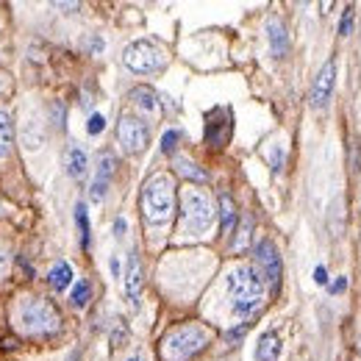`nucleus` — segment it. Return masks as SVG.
Returning <instances> with one entry per match:
<instances>
[{
    "label": "nucleus",
    "instance_id": "obj_20",
    "mask_svg": "<svg viewBox=\"0 0 361 361\" xmlns=\"http://www.w3.org/2000/svg\"><path fill=\"white\" fill-rule=\"evenodd\" d=\"M176 167H178L180 176H186L189 180H197V183H203V180H206V173H203L195 161H189V159H183V156L176 159Z\"/></svg>",
    "mask_w": 361,
    "mask_h": 361
},
{
    "label": "nucleus",
    "instance_id": "obj_2",
    "mask_svg": "<svg viewBox=\"0 0 361 361\" xmlns=\"http://www.w3.org/2000/svg\"><path fill=\"white\" fill-rule=\"evenodd\" d=\"M142 214L150 226H161L176 212V183L173 176L159 173L142 186Z\"/></svg>",
    "mask_w": 361,
    "mask_h": 361
},
{
    "label": "nucleus",
    "instance_id": "obj_32",
    "mask_svg": "<svg viewBox=\"0 0 361 361\" xmlns=\"http://www.w3.org/2000/svg\"><path fill=\"white\" fill-rule=\"evenodd\" d=\"M123 231H126V220H117V223H114V233L123 236Z\"/></svg>",
    "mask_w": 361,
    "mask_h": 361
},
{
    "label": "nucleus",
    "instance_id": "obj_27",
    "mask_svg": "<svg viewBox=\"0 0 361 361\" xmlns=\"http://www.w3.org/2000/svg\"><path fill=\"white\" fill-rule=\"evenodd\" d=\"M178 139H180V131H167V134H164V139H161V150H164V153H173Z\"/></svg>",
    "mask_w": 361,
    "mask_h": 361
},
{
    "label": "nucleus",
    "instance_id": "obj_23",
    "mask_svg": "<svg viewBox=\"0 0 361 361\" xmlns=\"http://www.w3.org/2000/svg\"><path fill=\"white\" fill-rule=\"evenodd\" d=\"M23 142H25V147H28V150H31V147H34V150H37V147H42V142H45V139H42V134L37 131V123H28V126H25V131H23Z\"/></svg>",
    "mask_w": 361,
    "mask_h": 361
},
{
    "label": "nucleus",
    "instance_id": "obj_15",
    "mask_svg": "<svg viewBox=\"0 0 361 361\" xmlns=\"http://www.w3.org/2000/svg\"><path fill=\"white\" fill-rule=\"evenodd\" d=\"M131 100H134L136 109H142L145 114H150V117H156L159 114V94L150 90V87H134L131 90Z\"/></svg>",
    "mask_w": 361,
    "mask_h": 361
},
{
    "label": "nucleus",
    "instance_id": "obj_8",
    "mask_svg": "<svg viewBox=\"0 0 361 361\" xmlns=\"http://www.w3.org/2000/svg\"><path fill=\"white\" fill-rule=\"evenodd\" d=\"M256 264H259L262 278L275 289L278 281H281V253H278V247L272 245L270 239H262L256 245Z\"/></svg>",
    "mask_w": 361,
    "mask_h": 361
},
{
    "label": "nucleus",
    "instance_id": "obj_26",
    "mask_svg": "<svg viewBox=\"0 0 361 361\" xmlns=\"http://www.w3.org/2000/svg\"><path fill=\"white\" fill-rule=\"evenodd\" d=\"M267 156H270L272 170H275V173H281V167H283V147H281V145H275Z\"/></svg>",
    "mask_w": 361,
    "mask_h": 361
},
{
    "label": "nucleus",
    "instance_id": "obj_7",
    "mask_svg": "<svg viewBox=\"0 0 361 361\" xmlns=\"http://www.w3.org/2000/svg\"><path fill=\"white\" fill-rule=\"evenodd\" d=\"M117 142H120V147H123L126 153H131V156L142 153V150L147 147V142H150V128H147V123H142L134 114H123L120 123H117Z\"/></svg>",
    "mask_w": 361,
    "mask_h": 361
},
{
    "label": "nucleus",
    "instance_id": "obj_9",
    "mask_svg": "<svg viewBox=\"0 0 361 361\" xmlns=\"http://www.w3.org/2000/svg\"><path fill=\"white\" fill-rule=\"evenodd\" d=\"M334 81H336V64L334 61H325L317 73L314 84H312V92H309V103L312 109H322L331 94H334Z\"/></svg>",
    "mask_w": 361,
    "mask_h": 361
},
{
    "label": "nucleus",
    "instance_id": "obj_31",
    "mask_svg": "<svg viewBox=\"0 0 361 361\" xmlns=\"http://www.w3.org/2000/svg\"><path fill=\"white\" fill-rule=\"evenodd\" d=\"M345 289V278H339V281H334V286H331V292H342Z\"/></svg>",
    "mask_w": 361,
    "mask_h": 361
},
{
    "label": "nucleus",
    "instance_id": "obj_29",
    "mask_svg": "<svg viewBox=\"0 0 361 361\" xmlns=\"http://www.w3.org/2000/svg\"><path fill=\"white\" fill-rule=\"evenodd\" d=\"M314 281H317V283H328V278H325V267H317V270H314Z\"/></svg>",
    "mask_w": 361,
    "mask_h": 361
},
{
    "label": "nucleus",
    "instance_id": "obj_19",
    "mask_svg": "<svg viewBox=\"0 0 361 361\" xmlns=\"http://www.w3.org/2000/svg\"><path fill=\"white\" fill-rule=\"evenodd\" d=\"M11 142H14V126H11V117L0 111V159L11 150Z\"/></svg>",
    "mask_w": 361,
    "mask_h": 361
},
{
    "label": "nucleus",
    "instance_id": "obj_22",
    "mask_svg": "<svg viewBox=\"0 0 361 361\" xmlns=\"http://www.w3.org/2000/svg\"><path fill=\"white\" fill-rule=\"evenodd\" d=\"M90 298H92V286L87 283V281H78L75 283V289H73V306H87L90 303Z\"/></svg>",
    "mask_w": 361,
    "mask_h": 361
},
{
    "label": "nucleus",
    "instance_id": "obj_25",
    "mask_svg": "<svg viewBox=\"0 0 361 361\" xmlns=\"http://www.w3.org/2000/svg\"><path fill=\"white\" fill-rule=\"evenodd\" d=\"M350 28H353V8L348 6V8L342 11V23H339V34H342V37H350Z\"/></svg>",
    "mask_w": 361,
    "mask_h": 361
},
{
    "label": "nucleus",
    "instance_id": "obj_18",
    "mask_svg": "<svg viewBox=\"0 0 361 361\" xmlns=\"http://www.w3.org/2000/svg\"><path fill=\"white\" fill-rule=\"evenodd\" d=\"M220 220H223V233H231L236 223V203L231 200V195H220Z\"/></svg>",
    "mask_w": 361,
    "mask_h": 361
},
{
    "label": "nucleus",
    "instance_id": "obj_34",
    "mask_svg": "<svg viewBox=\"0 0 361 361\" xmlns=\"http://www.w3.org/2000/svg\"><path fill=\"white\" fill-rule=\"evenodd\" d=\"M128 361H139V359H128Z\"/></svg>",
    "mask_w": 361,
    "mask_h": 361
},
{
    "label": "nucleus",
    "instance_id": "obj_21",
    "mask_svg": "<svg viewBox=\"0 0 361 361\" xmlns=\"http://www.w3.org/2000/svg\"><path fill=\"white\" fill-rule=\"evenodd\" d=\"M75 223H78V231H81V245L90 247V217H87V206L84 203L75 206Z\"/></svg>",
    "mask_w": 361,
    "mask_h": 361
},
{
    "label": "nucleus",
    "instance_id": "obj_14",
    "mask_svg": "<svg viewBox=\"0 0 361 361\" xmlns=\"http://www.w3.org/2000/svg\"><path fill=\"white\" fill-rule=\"evenodd\" d=\"M267 39H270V50L272 56H286V50H289V37H286V28L275 20V17H270L267 20Z\"/></svg>",
    "mask_w": 361,
    "mask_h": 361
},
{
    "label": "nucleus",
    "instance_id": "obj_1",
    "mask_svg": "<svg viewBox=\"0 0 361 361\" xmlns=\"http://www.w3.org/2000/svg\"><path fill=\"white\" fill-rule=\"evenodd\" d=\"M228 295H231V309L233 314L250 317L262 309L264 300V278L262 272L242 264L236 270L228 272Z\"/></svg>",
    "mask_w": 361,
    "mask_h": 361
},
{
    "label": "nucleus",
    "instance_id": "obj_6",
    "mask_svg": "<svg viewBox=\"0 0 361 361\" xmlns=\"http://www.w3.org/2000/svg\"><path fill=\"white\" fill-rule=\"evenodd\" d=\"M123 61H126L128 70H134L139 75H150V73L164 70L167 53L156 45V42H150V39H136V42H131V45L126 47Z\"/></svg>",
    "mask_w": 361,
    "mask_h": 361
},
{
    "label": "nucleus",
    "instance_id": "obj_3",
    "mask_svg": "<svg viewBox=\"0 0 361 361\" xmlns=\"http://www.w3.org/2000/svg\"><path fill=\"white\" fill-rule=\"evenodd\" d=\"M209 345V331L197 322H186L164 334L161 339V356L164 361H189Z\"/></svg>",
    "mask_w": 361,
    "mask_h": 361
},
{
    "label": "nucleus",
    "instance_id": "obj_28",
    "mask_svg": "<svg viewBox=\"0 0 361 361\" xmlns=\"http://www.w3.org/2000/svg\"><path fill=\"white\" fill-rule=\"evenodd\" d=\"M103 128H106V120H103L100 114H92L90 123H87V131H90L92 136H97L100 131H103Z\"/></svg>",
    "mask_w": 361,
    "mask_h": 361
},
{
    "label": "nucleus",
    "instance_id": "obj_33",
    "mask_svg": "<svg viewBox=\"0 0 361 361\" xmlns=\"http://www.w3.org/2000/svg\"><path fill=\"white\" fill-rule=\"evenodd\" d=\"M67 361H78V356H75V353H73V356H70V359H67Z\"/></svg>",
    "mask_w": 361,
    "mask_h": 361
},
{
    "label": "nucleus",
    "instance_id": "obj_4",
    "mask_svg": "<svg viewBox=\"0 0 361 361\" xmlns=\"http://www.w3.org/2000/svg\"><path fill=\"white\" fill-rule=\"evenodd\" d=\"M17 319L25 336H53L61 331V317L56 312V306L42 298H28L20 303Z\"/></svg>",
    "mask_w": 361,
    "mask_h": 361
},
{
    "label": "nucleus",
    "instance_id": "obj_24",
    "mask_svg": "<svg viewBox=\"0 0 361 361\" xmlns=\"http://www.w3.org/2000/svg\"><path fill=\"white\" fill-rule=\"evenodd\" d=\"M250 226H253V223H250V217H245V220H242V228H239V239L233 242V247H236V250H242V247L247 245V236H250Z\"/></svg>",
    "mask_w": 361,
    "mask_h": 361
},
{
    "label": "nucleus",
    "instance_id": "obj_11",
    "mask_svg": "<svg viewBox=\"0 0 361 361\" xmlns=\"http://www.w3.org/2000/svg\"><path fill=\"white\" fill-rule=\"evenodd\" d=\"M114 167H117L114 156H111V153H100V159H97V176H94L92 189H90V197L94 203L103 200V195H106V189H109V183H111V176H114Z\"/></svg>",
    "mask_w": 361,
    "mask_h": 361
},
{
    "label": "nucleus",
    "instance_id": "obj_16",
    "mask_svg": "<svg viewBox=\"0 0 361 361\" xmlns=\"http://www.w3.org/2000/svg\"><path fill=\"white\" fill-rule=\"evenodd\" d=\"M281 356V339L275 331H267L262 334L259 345H256V361H275Z\"/></svg>",
    "mask_w": 361,
    "mask_h": 361
},
{
    "label": "nucleus",
    "instance_id": "obj_12",
    "mask_svg": "<svg viewBox=\"0 0 361 361\" xmlns=\"http://www.w3.org/2000/svg\"><path fill=\"white\" fill-rule=\"evenodd\" d=\"M142 283H145L142 262H139V253L131 250V253H128V267H126V295L131 298V303L139 300V295H142Z\"/></svg>",
    "mask_w": 361,
    "mask_h": 361
},
{
    "label": "nucleus",
    "instance_id": "obj_13",
    "mask_svg": "<svg viewBox=\"0 0 361 361\" xmlns=\"http://www.w3.org/2000/svg\"><path fill=\"white\" fill-rule=\"evenodd\" d=\"M64 167H67V176H70V178L81 180L87 176V153H84L78 145L67 147V153H64Z\"/></svg>",
    "mask_w": 361,
    "mask_h": 361
},
{
    "label": "nucleus",
    "instance_id": "obj_17",
    "mask_svg": "<svg viewBox=\"0 0 361 361\" xmlns=\"http://www.w3.org/2000/svg\"><path fill=\"white\" fill-rule=\"evenodd\" d=\"M47 281H50V286H53L56 292H64V289L73 283V270H70V264H67V262H59V264L50 270Z\"/></svg>",
    "mask_w": 361,
    "mask_h": 361
},
{
    "label": "nucleus",
    "instance_id": "obj_5",
    "mask_svg": "<svg viewBox=\"0 0 361 361\" xmlns=\"http://www.w3.org/2000/svg\"><path fill=\"white\" fill-rule=\"evenodd\" d=\"M180 223L189 233H206L214 223V206L206 192L200 189H183L180 195Z\"/></svg>",
    "mask_w": 361,
    "mask_h": 361
},
{
    "label": "nucleus",
    "instance_id": "obj_30",
    "mask_svg": "<svg viewBox=\"0 0 361 361\" xmlns=\"http://www.w3.org/2000/svg\"><path fill=\"white\" fill-rule=\"evenodd\" d=\"M90 50H94V53H97V50H103V42H100L97 37H92V39H90Z\"/></svg>",
    "mask_w": 361,
    "mask_h": 361
},
{
    "label": "nucleus",
    "instance_id": "obj_10",
    "mask_svg": "<svg viewBox=\"0 0 361 361\" xmlns=\"http://www.w3.org/2000/svg\"><path fill=\"white\" fill-rule=\"evenodd\" d=\"M233 131V123H231V111L228 109H214L209 117H206V142L214 145V147H223Z\"/></svg>",
    "mask_w": 361,
    "mask_h": 361
}]
</instances>
